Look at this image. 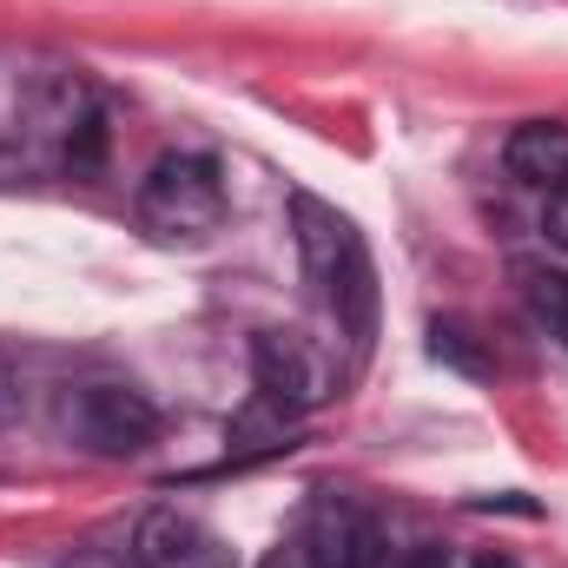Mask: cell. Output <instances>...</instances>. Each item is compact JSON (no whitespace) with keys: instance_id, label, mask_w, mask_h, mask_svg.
<instances>
[{"instance_id":"obj_1","label":"cell","mask_w":568,"mask_h":568,"mask_svg":"<svg viewBox=\"0 0 568 568\" xmlns=\"http://www.w3.org/2000/svg\"><path fill=\"white\" fill-rule=\"evenodd\" d=\"M291 219H297V252H304V272L324 291L337 331L351 344L371 337L377 324V278H371V258H364V239L351 232V219H337L331 205H317L311 192L291 199Z\"/></svg>"},{"instance_id":"obj_2","label":"cell","mask_w":568,"mask_h":568,"mask_svg":"<svg viewBox=\"0 0 568 568\" xmlns=\"http://www.w3.org/2000/svg\"><path fill=\"white\" fill-rule=\"evenodd\" d=\"M140 219L159 239H205L225 219V172L212 152H165L140 185Z\"/></svg>"},{"instance_id":"obj_3","label":"cell","mask_w":568,"mask_h":568,"mask_svg":"<svg viewBox=\"0 0 568 568\" xmlns=\"http://www.w3.org/2000/svg\"><path fill=\"white\" fill-rule=\"evenodd\" d=\"M371 562H377V523L344 496L311 503L284 529L278 549L265 556V568H371Z\"/></svg>"},{"instance_id":"obj_4","label":"cell","mask_w":568,"mask_h":568,"mask_svg":"<svg viewBox=\"0 0 568 568\" xmlns=\"http://www.w3.org/2000/svg\"><path fill=\"white\" fill-rule=\"evenodd\" d=\"M67 429L100 456H140L159 436V410H152V397L126 390V384H87L67 404Z\"/></svg>"},{"instance_id":"obj_5","label":"cell","mask_w":568,"mask_h":568,"mask_svg":"<svg viewBox=\"0 0 568 568\" xmlns=\"http://www.w3.org/2000/svg\"><path fill=\"white\" fill-rule=\"evenodd\" d=\"M133 568H239V549L185 509H152L133 529Z\"/></svg>"},{"instance_id":"obj_6","label":"cell","mask_w":568,"mask_h":568,"mask_svg":"<svg viewBox=\"0 0 568 568\" xmlns=\"http://www.w3.org/2000/svg\"><path fill=\"white\" fill-rule=\"evenodd\" d=\"M252 384H258V404L278 410V417H297L324 397V371L291 331H258L252 337Z\"/></svg>"},{"instance_id":"obj_7","label":"cell","mask_w":568,"mask_h":568,"mask_svg":"<svg viewBox=\"0 0 568 568\" xmlns=\"http://www.w3.org/2000/svg\"><path fill=\"white\" fill-rule=\"evenodd\" d=\"M503 165H509V179H523V185H536V192H556L568 179V126L562 120H529V126H516L509 145H503Z\"/></svg>"},{"instance_id":"obj_8","label":"cell","mask_w":568,"mask_h":568,"mask_svg":"<svg viewBox=\"0 0 568 568\" xmlns=\"http://www.w3.org/2000/svg\"><path fill=\"white\" fill-rule=\"evenodd\" d=\"M516 278H523V304H529V317H536L549 337H562V344H568V272H549V265H516Z\"/></svg>"},{"instance_id":"obj_9","label":"cell","mask_w":568,"mask_h":568,"mask_svg":"<svg viewBox=\"0 0 568 568\" xmlns=\"http://www.w3.org/2000/svg\"><path fill=\"white\" fill-rule=\"evenodd\" d=\"M542 232H549V245L568 252V179L549 192V212H542Z\"/></svg>"},{"instance_id":"obj_10","label":"cell","mask_w":568,"mask_h":568,"mask_svg":"<svg viewBox=\"0 0 568 568\" xmlns=\"http://www.w3.org/2000/svg\"><path fill=\"white\" fill-rule=\"evenodd\" d=\"M60 568H126V562H120L113 549H73V556H67Z\"/></svg>"},{"instance_id":"obj_11","label":"cell","mask_w":568,"mask_h":568,"mask_svg":"<svg viewBox=\"0 0 568 568\" xmlns=\"http://www.w3.org/2000/svg\"><path fill=\"white\" fill-rule=\"evenodd\" d=\"M13 404H20V384H13V371H7V364H0V417H7V410H13Z\"/></svg>"},{"instance_id":"obj_12","label":"cell","mask_w":568,"mask_h":568,"mask_svg":"<svg viewBox=\"0 0 568 568\" xmlns=\"http://www.w3.org/2000/svg\"><path fill=\"white\" fill-rule=\"evenodd\" d=\"M410 568H449V562H436V556H424V562H410Z\"/></svg>"}]
</instances>
